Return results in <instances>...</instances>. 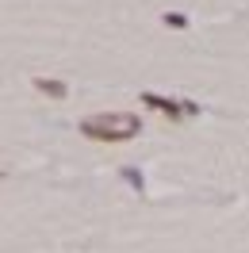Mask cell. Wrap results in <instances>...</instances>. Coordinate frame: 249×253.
I'll list each match as a JSON object with an SVG mask.
<instances>
[{"instance_id":"obj_1","label":"cell","mask_w":249,"mask_h":253,"mask_svg":"<svg viewBox=\"0 0 249 253\" xmlns=\"http://www.w3.org/2000/svg\"><path fill=\"white\" fill-rule=\"evenodd\" d=\"M142 130V119L130 111H96L88 119H81V134L88 142H130Z\"/></svg>"},{"instance_id":"obj_2","label":"cell","mask_w":249,"mask_h":253,"mask_svg":"<svg viewBox=\"0 0 249 253\" xmlns=\"http://www.w3.org/2000/svg\"><path fill=\"white\" fill-rule=\"evenodd\" d=\"M142 104L161 111V115H169V119H188V115H196V104H188V100H165V96H157V92H142Z\"/></svg>"},{"instance_id":"obj_3","label":"cell","mask_w":249,"mask_h":253,"mask_svg":"<svg viewBox=\"0 0 249 253\" xmlns=\"http://www.w3.org/2000/svg\"><path fill=\"white\" fill-rule=\"evenodd\" d=\"M35 88H39L42 96H54V100H62V96L69 92L62 81H50V77H35Z\"/></svg>"},{"instance_id":"obj_4","label":"cell","mask_w":249,"mask_h":253,"mask_svg":"<svg viewBox=\"0 0 249 253\" xmlns=\"http://www.w3.org/2000/svg\"><path fill=\"white\" fill-rule=\"evenodd\" d=\"M165 23H169V27H188V16H180V12H169V16H165Z\"/></svg>"},{"instance_id":"obj_5","label":"cell","mask_w":249,"mask_h":253,"mask_svg":"<svg viewBox=\"0 0 249 253\" xmlns=\"http://www.w3.org/2000/svg\"><path fill=\"white\" fill-rule=\"evenodd\" d=\"M123 176H126V180H130V184H134V188H138V192H142V176H138V173H134V169H123Z\"/></svg>"}]
</instances>
